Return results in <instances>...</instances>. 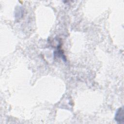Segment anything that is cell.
Segmentation results:
<instances>
[{
  "instance_id": "6da1fadb",
  "label": "cell",
  "mask_w": 124,
  "mask_h": 124,
  "mask_svg": "<svg viewBox=\"0 0 124 124\" xmlns=\"http://www.w3.org/2000/svg\"><path fill=\"white\" fill-rule=\"evenodd\" d=\"M122 108H119L116 113L115 119L119 123H122L124 122V112Z\"/></svg>"
}]
</instances>
